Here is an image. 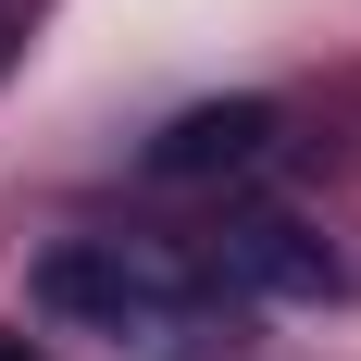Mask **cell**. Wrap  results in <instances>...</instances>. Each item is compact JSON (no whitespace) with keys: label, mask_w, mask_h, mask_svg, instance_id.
I'll list each match as a JSON object with an SVG mask.
<instances>
[{"label":"cell","mask_w":361,"mask_h":361,"mask_svg":"<svg viewBox=\"0 0 361 361\" xmlns=\"http://www.w3.org/2000/svg\"><path fill=\"white\" fill-rule=\"evenodd\" d=\"M0 361H37V349H25V336H0Z\"/></svg>","instance_id":"277c9868"},{"label":"cell","mask_w":361,"mask_h":361,"mask_svg":"<svg viewBox=\"0 0 361 361\" xmlns=\"http://www.w3.org/2000/svg\"><path fill=\"white\" fill-rule=\"evenodd\" d=\"M262 149H274V100H200V112H175V125L149 137V175H162V187H200V175L262 162Z\"/></svg>","instance_id":"7a4b0ae2"},{"label":"cell","mask_w":361,"mask_h":361,"mask_svg":"<svg viewBox=\"0 0 361 361\" xmlns=\"http://www.w3.org/2000/svg\"><path fill=\"white\" fill-rule=\"evenodd\" d=\"M37 312L50 324H87L112 349H149V361H187V349H237L250 299L212 274V250H149V237H63L37 250Z\"/></svg>","instance_id":"6da1fadb"},{"label":"cell","mask_w":361,"mask_h":361,"mask_svg":"<svg viewBox=\"0 0 361 361\" xmlns=\"http://www.w3.org/2000/svg\"><path fill=\"white\" fill-rule=\"evenodd\" d=\"M212 274L237 299H324L336 287L324 237H299V224H274V212H262V224H224V237H212Z\"/></svg>","instance_id":"3957f363"}]
</instances>
